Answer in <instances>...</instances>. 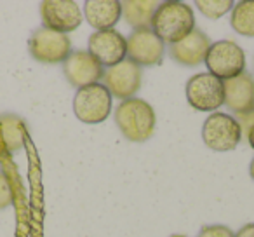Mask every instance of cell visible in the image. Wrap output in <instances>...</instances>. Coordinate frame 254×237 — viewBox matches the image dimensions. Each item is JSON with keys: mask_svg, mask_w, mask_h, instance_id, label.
<instances>
[{"mask_svg": "<svg viewBox=\"0 0 254 237\" xmlns=\"http://www.w3.org/2000/svg\"><path fill=\"white\" fill-rule=\"evenodd\" d=\"M247 138H249L251 147H253V149H254V124L249 128V133H247Z\"/></svg>", "mask_w": 254, "mask_h": 237, "instance_id": "23", "label": "cell"}, {"mask_svg": "<svg viewBox=\"0 0 254 237\" xmlns=\"http://www.w3.org/2000/svg\"><path fill=\"white\" fill-rule=\"evenodd\" d=\"M89 54L101 67H115L127 58V39L117 30H101L89 37Z\"/></svg>", "mask_w": 254, "mask_h": 237, "instance_id": "9", "label": "cell"}, {"mask_svg": "<svg viewBox=\"0 0 254 237\" xmlns=\"http://www.w3.org/2000/svg\"><path fill=\"white\" fill-rule=\"evenodd\" d=\"M209 47H211L209 37L202 30L195 28L190 35L169 47V56L185 67H197L205 61Z\"/></svg>", "mask_w": 254, "mask_h": 237, "instance_id": "14", "label": "cell"}, {"mask_svg": "<svg viewBox=\"0 0 254 237\" xmlns=\"http://www.w3.org/2000/svg\"><path fill=\"white\" fill-rule=\"evenodd\" d=\"M166 54V44L153 33L152 28H139L127 39V60L138 67L160 65Z\"/></svg>", "mask_w": 254, "mask_h": 237, "instance_id": "8", "label": "cell"}, {"mask_svg": "<svg viewBox=\"0 0 254 237\" xmlns=\"http://www.w3.org/2000/svg\"><path fill=\"white\" fill-rule=\"evenodd\" d=\"M44 26L66 35L82 23V11L71 0H46L40 4Z\"/></svg>", "mask_w": 254, "mask_h": 237, "instance_id": "11", "label": "cell"}, {"mask_svg": "<svg viewBox=\"0 0 254 237\" xmlns=\"http://www.w3.org/2000/svg\"><path fill=\"white\" fill-rule=\"evenodd\" d=\"M63 72L68 82L78 89L98 84L105 75L103 67L89 54V51H71L70 56L63 61Z\"/></svg>", "mask_w": 254, "mask_h": 237, "instance_id": "12", "label": "cell"}, {"mask_svg": "<svg viewBox=\"0 0 254 237\" xmlns=\"http://www.w3.org/2000/svg\"><path fill=\"white\" fill-rule=\"evenodd\" d=\"M198 237H235V234L225 225H209L198 232Z\"/></svg>", "mask_w": 254, "mask_h": 237, "instance_id": "21", "label": "cell"}, {"mask_svg": "<svg viewBox=\"0 0 254 237\" xmlns=\"http://www.w3.org/2000/svg\"><path fill=\"white\" fill-rule=\"evenodd\" d=\"M198 11L211 19H218L233 9L232 0H197Z\"/></svg>", "mask_w": 254, "mask_h": 237, "instance_id": "19", "label": "cell"}, {"mask_svg": "<svg viewBox=\"0 0 254 237\" xmlns=\"http://www.w3.org/2000/svg\"><path fill=\"white\" fill-rule=\"evenodd\" d=\"M112 98L105 84L85 85L75 92L73 112L84 124H99L112 112Z\"/></svg>", "mask_w": 254, "mask_h": 237, "instance_id": "3", "label": "cell"}, {"mask_svg": "<svg viewBox=\"0 0 254 237\" xmlns=\"http://www.w3.org/2000/svg\"><path fill=\"white\" fill-rule=\"evenodd\" d=\"M205 65L209 68V74L221 80H226L244 72L246 54L242 47L232 40H219V42L211 44L207 56H205Z\"/></svg>", "mask_w": 254, "mask_h": 237, "instance_id": "5", "label": "cell"}, {"mask_svg": "<svg viewBox=\"0 0 254 237\" xmlns=\"http://www.w3.org/2000/svg\"><path fill=\"white\" fill-rule=\"evenodd\" d=\"M171 237H187V236H181V234H174V236H171Z\"/></svg>", "mask_w": 254, "mask_h": 237, "instance_id": "25", "label": "cell"}, {"mask_svg": "<svg viewBox=\"0 0 254 237\" xmlns=\"http://www.w3.org/2000/svg\"><path fill=\"white\" fill-rule=\"evenodd\" d=\"M242 128L237 119L228 113H212L205 119L202 140L214 152H228L240 143Z\"/></svg>", "mask_w": 254, "mask_h": 237, "instance_id": "4", "label": "cell"}, {"mask_svg": "<svg viewBox=\"0 0 254 237\" xmlns=\"http://www.w3.org/2000/svg\"><path fill=\"white\" fill-rule=\"evenodd\" d=\"M103 80L112 96H117L120 99H129L138 92L139 85H141V67L126 58L115 67L106 68Z\"/></svg>", "mask_w": 254, "mask_h": 237, "instance_id": "10", "label": "cell"}, {"mask_svg": "<svg viewBox=\"0 0 254 237\" xmlns=\"http://www.w3.org/2000/svg\"><path fill=\"white\" fill-rule=\"evenodd\" d=\"M84 14L89 25L96 28V32H101L112 30L119 23L122 7L119 0H87L84 4Z\"/></svg>", "mask_w": 254, "mask_h": 237, "instance_id": "15", "label": "cell"}, {"mask_svg": "<svg viewBox=\"0 0 254 237\" xmlns=\"http://www.w3.org/2000/svg\"><path fill=\"white\" fill-rule=\"evenodd\" d=\"M150 28L164 44L173 46L195 30L193 11L183 2H164L153 14Z\"/></svg>", "mask_w": 254, "mask_h": 237, "instance_id": "1", "label": "cell"}, {"mask_svg": "<svg viewBox=\"0 0 254 237\" xmlns=\"http://www.w3.org/2000/svg\"><path fill=\"white\" fill-rule=\"evenodd\" d=\"M159 2H150V0H126L120 2L122 7V16L129 25L134 30L139 28H150L152 25V18L155 11L159 9Z\"/></svg>", "mask_w": 254, "mask_h": 237, "instance_id": "16", "label": "cell"}, {"mask_svg": "<svg viewBox=\"0 0 254 237\" xmlns=\"http://www.w3.org/2000/svg\"><path fill=\"white\" fill-rule=\"evenodd\" d=\"M225 105L232 112L247 117L254 112V79L242 72L240 75L223 80Z\"/></svg>", "mask_w": 254, "mask_h": 237, "instance_id": "13", "label": "cell"}, {"mask_svg": "<svg viewBox=\"0 0 254 237\" xmlns=\"http://www.w3.org/2000/svg\"><path fill=\"white\" fill-rule=\"evenodd\" d=\"M30 53L37 61L46 65L63 63L71 53V42L64 33L49 28H39L30 37Z\"/></svg>", "mask_w": 254, "mask_h": 237, "instance_id": "7", "label": "cell"}, {"mask_svg": "<svg viewBox=\"0 0 254 237\" xmlns=\"http://www.w3.org/2000/svg\"><path fill=\"white\" fill-rule=\"evenodd\" d=\"M232 28L244 37H254V0H242L232 9Z\"/></svg>", "mask_w": 254, "mask_h": 237, "instance_id": "18", "label": "cell"}, {"mask_svg": "<svg viewBox=\"0 0 254 237\" xmlns=\"http://www.w3.org/2000/svg\"><path fill=\"white\" fill-rule=\"evenodd\" d=\"M26 128L18 115H0V142L7 152L21 150L25 145Z\"/></svg>", "mask_w": 254, "mask_h": 237, "instance_id": "17", "label": "cell"}, {"mask_svg": "<svg viewBox=\"0 0 254 237\" xmlns=\"http://www.w3.org/2000/svg\"><path fill=\"white\" fill-rule=\"evenodd\" d=\"M235 237H254V223H247V225H244L242 229L235 234Z\"/></svg>", "mask_w": 254, "mask_h": 237, "instance_id": "22", "label": "cell"}, {"mask_svg": "<svg viewBox=\"0 0 254 237\" xmlns=\"http://www.w3.org/2000/svg\"><path fill=\"white\" fill-rule=\"evenodd\" d=\"M187 99L195 110L214 112L225 105V89L223 80L214 75L197 74L187 82Z\"/></svg>", "mask_w": 254, "mask_h": 237, "instance_id": "6", "label": "cell"}, {"mask_svg": "<svg viewBox=\"0 0 254 237\" xmlns=\"http://www.w3.org/2000/svg\"><path fill=\"white\" fill-rule=\"evenodd\" d=\"M117 128L129 142L141 143L153 135L155 129V112L145 99H124L115 112Z\"/></svg>", "mask_w": 254, "mask_h": 237, "instance_id": "2", "label": "cell"}, {"mask_svg": "<svg viewBox=\"0 0 254 237\" xmlns=\"http://www.w3.org/2000/svg\"><path fill=\"white\" fill-rule=\"evenodd\" d=\"M249 173H251V178L254 180V159L251 160V167H249Z\"/></svg>", "mask_w": 254, "mask_h": 237, "instance_id": "24", "label": "cell"}, {"mask_svg": "<svg viewBox=\"0 0 254 237\" xmlns=\"http://www.w3.org/2000/svg\"><path fill=\"white\" fill-rule=\"evenodd\" d=\"M12 188H11V183H9L7 176H5L2 171H0V209L7 208V206L12 204Z\"/></svg>", "mask_w": 254, "mask_h": 237, "instance_id": "20", "label": "cell"}]
</instances>
